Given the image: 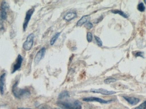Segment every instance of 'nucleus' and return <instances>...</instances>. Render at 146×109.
<instances>
[{"label": "nucleus", "mask_w": 146, "mask_h": 109, "mask_svg": "<svg viewBox=\"0 0 146 109\" xmlns=\"http://www.w3.org/2000/svg\"><path fill=\"white\" fill-rule=\"evenodd\" d=\"M57 104L63 109H82L81 103L78 100L74 102L70 101H60Z\"/></svg>", "instance_id": "1"}, {"label": "nucleus", "mask_w": 146, "mask_h": 109, "mask_svg": "<svg viewBox=\"0 0 146 109\" xmlns=\"http://www.w3.org/2000/svg\"><path fill=\"white\" fill-rule=\"evenodd\" d=\"M18 81H16L13 87L12 92L15 96L17 98H21L25 96L30 95V92L27 89H20L18 87Z\"/></svg>", "instance_id": "2"}, {"label": "nucleus", "mask_w": 146, "mask_h": 109, "mask_svg": "<svg viewBox=\"0 0 146 109\" xmlns=\"http://www.w3.org/2000/svg\"><path fill=\"white\" fill-rule=\"evenodd\" d=\"M34 35L33 33L30 34L27 36L26 40L23 45V48L26 51H29L31 49L33 44Z\"/></svg>", "instance_id": "3"}, {"label": "nucleus", "mask_w": 146, "mask_h": 109, "mask_svg": "<svg viewBox=\"0 0 146 109\" xmlns=\"http://www.w3.org/2000/svg\"><path fill=\"white\" fill-rule=\"evenodd\" d=\"M8 4L5 1L2 2L1 6V11H0V17L2 20H5L7 18V10L8 9Z\"/></svg>", "instance_id": "4"}, {"label": "nucleus", "mask_w": 146, "mask_h": 109, "mask_svg": "<svg viewBox=\"0 0 146 109\" xmlns=\"http://www.w3.org/2000/svg\"><path fill=\"white\" fill-rule=\"evenodd\" d=\"M34 11H35V9H34V8H32L29 9L26 13L25 18V21H24V23H23V30H24L25 31L26 30L27 28L28 23H29V21H30V19H31V18L32 15L33 14Z\"/></svg>", "instance_id": "5"}, {"label": "nucleus", "mask_w": 146, "mask_h": 109, "mask_svg": "<svg viewBox=\"0 0 146 109\" xmlns=\"http://www.w3.org/2000/svg\"><path fill=\"white\" fill-rule=\"evenodd\" d=\"M83 101L86 102H98L100 103L107 104L108 103L111 102V100H104L102 98H99L94 97H90L85 98H83Z\"/></svg>", "instance_id": "6"}, {"label": "nucleus", "mask_w": 146, "mask_h": 109, "mask_svg": "<svg viewBox=\"0 0 146 109\" xmlns=\"http://www.w3.org/2000/svg\"><path fill=\"white\" fill-rule=\"evenodd\" d=\"M46 52V49L45 48H42L38 52L34 58V63L36 64H38L41 60L43 58Z\"/></svg>", "instance_id": "7"}, {"label": "nucleus", "mask_w": 146, "mask_h": 109, "mask_svg": "<svg viewBox=\"0 0 146 109\" xmlns=\"http://www.w3.org/2000/svg\"><path fill=\"white\" fill-rule=\"evenodd\" d=\"M22 61H23V58H22V56L20 55H19L16 59L15 63L13 66L12 73H15V71H17L20 69L21 64H22Z\"/></svg>", "instance_id": "8"}, {"label": "nucleus", "mask_w": 146, "mask_h": 109, "mask_svg": "<svg viewBox=\"0 0 146 109\" xmlns=\"http://www.w3.org/2000/svg\"><path fill=\"white\" fill-rule=\"evenodd\" d=\"M91 92L94 93H100L104 95H112L115 93V92L107 91L106 89H102V88L98 89H92L91 90Z\"/></svg>", "instance_id": "9"}, {"label": "nucleus", "mask_w": 146, "mask_h": 109, "mask_svg": "<svg viewBox=\"0 0 146 109\" xmlns=\"http://www.w3.org/2000/svg\"><path fill=\"white\" fill-rule=\"evenodd\" d=\"M5 76H6V74L5 73L2 74L0 76V92L2 95H3L4 93Z\"/></svg>", "instance_id": "10"}, {"label": "nucleus", "mask_w": 146, "mask_h": 109, "mask_svg": "<svg viewBox=\"0 0 146 109\" xmlns=\"http://www.w3.org/2000/svg\"><path fill=\"white\" fill-rule=\"evenodd\" d=\"M89 16L88 15H84V16H82L81 18L77 21V23H76V26H81L85 23L88 22V21L89 19Z\"/></svg>", "instance_id": "11"}, {"label": "nucleus", "mask_w": 146, "mask_h": 109, "mask_svg": "<svg viewBox=\"0 0 146 109\" xmlns=\"http://www.w3.org/2000/svg\"><path fill=\"white\" fill-rule=\"evenodd\" d=\"M125 100H127L129 104L132 105H135L137 104L140 101L139 99L134 97H123Z\"/></svg>", "instance_id": "12"}, {"label": "nucleus", "mask_w": 146, "mask_h": 109, "mask_svg": "<svg viewBox=\"0 0 146 109\" xmlns=\"http://www.w3.org/2000/svg\"><path fill=\"white\" fill-rule=\"evenodd\" d=\"M77 14L75 12H70L67 13L63 17V18L67 21H71L73 19L75 18Z\"/></svg>", "instance_id": "13"}, {"label": "nucleus", "mask_w": 146, "mask_h": 109, "mask_svg": "<svg viewBox=\"0 0 146 109\" xmlns=\"http://www.w3.org/2000/svg\"><path fill=\"white\" fill-rule=\"evenodd\" d=\"M60 32H57L55 34L54 36L51 38L50 40V44L51 45H53L56 42L57 39H58L60 35Z\"/></svg>", "instance_id": "14"}, {"label": "nucleus", "mask_w": 146, "mask_h": 109, "mask_svg": "<svg viewBox=\"0 0 146 109\" xmlns=\"http://www.w3.org/2000/svg\"><path fill=\"white\" fill-rule=\"evenodd\" d=\"M111 13H113L114 14H118L120 15L121 16H123L125 18H127L128 16L126 14H125L124 12L123 11H121V10H112L111 11Z\"/></svg>", "instance_id": "15"}, {"label": "nucleus", "mask_w": 146, "mask_h": 109, "mask_svg": "<svg viewBox=\"0 0 146 109\" xmlns=\"http://www.w3.org/2000/svg\"><path fill=\"white\" fill-rule=\"evenodd\" d=\"M69 96V92L67 91H64L60 93L58 98L60 99H62V98H65Z\"/></svg>", "instance_id": "16"}, {"label": "nucleus", "mask_w": 146, "mask_h": 109, "mask_svg": "<svg viewBox=\"0 0 146 109\" xmlns=\"http://www.w3.org/2000/svg\"><path fill=\"white\" fill-rule=\"evenodd\" d=\"M138 10L140 12H144L145 10V7L143 3L141 2L138 4V7H137Z\"/></svg>", "instance_id": "17"}, {"label": "nucleus", "mask_w": 146, "mask_h": 109, "mask_svg": "<svg viewBox=\"0 0 146 109\" xmlns=\"http://www.w3.org/2000/svg\"><path fill=\"white\" fill-rule=\"evenodd\" d=\"M116 81V79L114 78H108V79H106L104 80V83L106 84H110L111 83H113L115 82Z\"/></svg>", "instance_id": "18"}, {"label": "nucleus", "mask_w": 146, "mask_h": 109, "mask_svg": "<svg viewBox=\"0 0 146 109\" xmlns=\"http://www.w3.org/2000/svg\"><path fill=\"white\" fill-rule=\"evenodd\" d=\"M94 38H95V40H96V42L98 44V46L100 47H102V45H103V42H102L100 38L99 37L96 36H94Z\"/></svg>", "instance_id": "19"}, {"label": "nucleus", "mask_w": 146, "mask_h": 109, "mask_svg": "<svg viewBox=\"0 0 146 109\" xmlns=\"http://www.w3.org/2000/svg\"><path fill=\"white\" fill-rule=\"evenodd\" d=\"M93 39V36L91 32H88L87 33V40L88 42H92Z\"/></svg>", "instance_id": "20"}, {"label": "nucleus", "mask_w": 146, "mask_h": 109, "mask_svg": "<svg viewBox=\"0 0 146 109\" xmlns=\"http://www.w3.org/2000/svg\"><path fill=\"white\" fill-rule=\"evenodd\" d=\"M146 101L141 104L139 107H136L134 109H146Z\"/></svg>", "instance_id": "21"}, {"label": "nucleus", "mask_w": 146, "mask_h": 109, "mask_svg": "<svg viewBox=\"0 0 146 109\" xmlns=\"http://www.w3.org/2000/svg\"><path fill=\"white\" fill-rule=\"evenodd\" d=\"M85 26H86L87 28L88 29H91L93 27V25L92 24L91 22H89V21H88V22H87Z\"/></svg>", "instance_id": "22"}, {"label": "nucleus", "mask_w": 146, "mask_h": 109, "mask_svg": "<svg viewBox=\"0 0 146 109\" xmlns=\"http://www.w3.org/2000/svg\"><path fill=\"white\" fill-rule=\"evenodd\" d=\"M143 54L144 53L142 52H138L135 54V57H143Z\"/></svg>", "instance_id": "23"}, {"label": "nucleus", "mask_w": 146, "mask_h": 109, "mask_svg": "<svg viewBox=\"0 0 146 109\" xmlns=\"http://www.w3.org/2000/svg\"><path fill=\"white\" fill-rule=\"evenodd\" d=\"M18 109H30V108H19Z\"/></svg>", "instance_id": "24"}, {"label": "nucleus", "mask_w": 146, "mask_h": 109, "mask_svg": "<svg viewBox=\"0 0 146 109\" xmlns=\"http://www.w3.org/2000/svg\"><path fill=\"white\" fill-rule=\"evenodd\" d=\"M144 2H145V3L146 4V1H144Z\"/></svg>", "instance_id": "25"}, {"label": "nucleus", "mask_w": 146, "mask_h": 109, "mask_svg": "<svg viewBox=\"0 0 146 109\" xmlns=\"http://www.w3.org/2000/svg\"><path fill=\"white\" fill-rule=\"evenodd\" d=\"M59 109L54 108V109Z\"/></svg>", "instance_id": "26"}]
</instances>
